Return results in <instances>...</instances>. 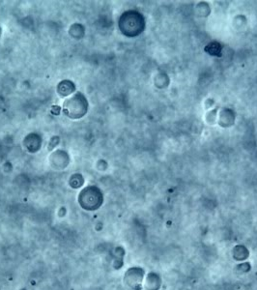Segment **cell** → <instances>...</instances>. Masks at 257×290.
Segmentation results:
<instances>
[{
    "mask_svg": "<svg viewBox=\"0 0 257 290\" xmlns=\"http://www.w3.org/2000/svg\"><path fill=\"white\" fill-rule=\"evenodd\" d=\"M161 278L158 274L150 273L147 276L146 283H145V290H159L161 288Z\"/></svg>",
    "mask_w": 257,
    "mask_h": 290,
    "instance_id": "obj_2",
    "label": "cell"
},
{
    "mask_svg": "<svg viewBox=\"0 0 257 290\" xmlns=\"http://www.w3.org/2000/svg\"><path fill=\"white\" fill-rule=\"evenodd\" d=\"M144 277V271L139 267L128 269L125 275V283L132 290H141V284Z\"/></svg>",
    "mask_w": 257,
    "mask_h": 290,
    "instance_id": "obj_1",
    "label": "cell"
}]
</instances>
